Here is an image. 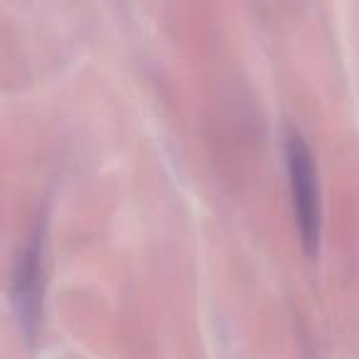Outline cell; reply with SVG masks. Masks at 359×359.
I'll use <instances>...</instances> for the list:
<instances>
[{"label":"cell","mask_w":359,"mask_h":359,"mask_svg":"<svg viewBox=\"0 0 359 359\" xmlns=\"http://www.w3.org/2000/svg\"><path fill=\"white\" fill-rule=\"evenodd\" d=\"M285 165H288L290 197H293L295 229L300 246L308 259H315L320 251V192L318 170L303 135L290 133L285 140Z\"/></svg>","instance_id":"1"},{"label":"cell","mask_w":359,"mask_h":359,"mask_svg":"<svg viewBox=\"0 0 359 359\" xmlns=\"http://www.w3.org/2000/svg\"><path fill=\"white\" fill-rule=\"evenodd\" d=\"M13 308L27 339L37 337L42 320V244L40 234L30 236L13 269Z\"/></svg>","instance_id":"2"}]
</instances>
